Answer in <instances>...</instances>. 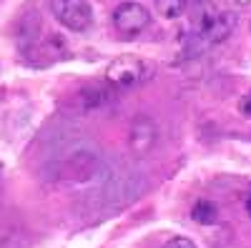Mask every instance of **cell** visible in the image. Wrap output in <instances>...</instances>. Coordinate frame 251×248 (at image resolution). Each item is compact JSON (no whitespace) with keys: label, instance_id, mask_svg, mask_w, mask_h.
<instances>
[{"label":"cell","instance_id":"obj_1","mask_svg":"<svg viewBox=\"0 0 251 248\" xmlns=\"http://www.w3.org/2000/svg\"><path fill=\"white\" fill-rule=\"evenodd\" d=\"M106 168H103V160L93 153V151H75L66 163H63V178H66L73 188L75 185H91L96 180L103 178Z\"/></svg>","mask_w":251,"mask_h":248},{"label":"cell","instance_id":"obj_2","mask_svg":"<svg viewBox=\"0 0 251 248\" xmlns=\"http://www.w3.org/2000/svg\"><path fill=\"white\" fill-rule=\"evenodd\" d=\"M149 75H151V66L143 58H136V55L116 58L106 68V83L113 88H136Z\"/></svg>","mask_w":251,"mask_h":248},{"label":"cell","instance_id":"obj_3","mask_svg":"<svg viewBox=\"0 0 251 248\" xmlns=\"http://www.w3.org/2000/svg\"><path fill=\"white\" fill-rule=\"evenodd\" d=\"M55 20L73 33H86L93 25V10L86 0H48Z\"/></svg>","mask_w":251,"mask_h":248},{"label":"cell","instance_id":"obj_4","mask_svg":"<svg viewBox=\"0 0 251 248\" xmlns=\"http://www.w3.org/2000/svg\"><path fill=\"white\" fill-rule=\"evenodd\" d=\"M151 25V13L141 3H121L113 10V28L123 38H136Z\"/></svg>","mask_w":251,"mask_h":248},{"label":"cell","instance_id":"obj_5","mask_svg":"<svg viewBox=\"0 0 251 248\" xmlns=\"http://www.w3.org/2000/svg\"><path fill=\"white\" fill-rule=\"evenodd\" d=\"M156 140H158V126L151 118L138 115L128 128V148H131V153H136V156L151 153L156 148Z\"/></svg>","mask_w":251,"mask_h":248},{"label":"cell","instance_id":"obj_6","mask_svg":"<svg viewBox=\"0 0 251 248\" xmlns=\"http://www.w3.org/2000/svg\"><path fill=\"white\" fill-rule=\"evenodd\" d=\"M239 25V15L236 13H214V18L201 28L199 35H194L196 40H201L203 45H211V43H224V40L231 38V33Z\"/></svg>","mask_w":251,"mask_h":248},{"label":"cell","instance_id":"obj_7","mask_svg":"<svg viewBox=\"0 0 251 248\" xmlns=\"http://www.w3.org/2000/svg\"><path fill=\"white\" fill-rule=\"evenodd\" d=\"M116 98V88L108 86L106 80L103 83H93V86H86L78 93V103L83 111H98V108H106L111 106Z\"/></svg>","mask_w":251,"mask_h":248},{"label":"cell","instance_id":"obj_8","mask_svg":"<svg viewBox=\"0 0 251 248\" xmlns=\"http://www.w3.org/2000/svg\"><path fill=\"white\" fill-rule=\"evenodd\" d=\"M188 5H191V0H156V10L166 18V20H178Z\"/></svg>","mask_w":251,"mask_h":248},{"label":"cell","instance_id":"obj_9","mask_svg":"<svg viewBox=\"0 0 251 248\" xmlns=\"http://www.w3.org/2000/svg\"><path fill=\"white\" fill-rule=\"evenodd\" d=\"M191 216H194L196 223H214L216 221V208L211 205V201H199L191 208Z\"/></svg>","mask_w":251,"mask_h":248},{"label":"cell","instance_id":"obj_10","mask_svg":"<svg viewBox=\"0 0 251 248\" xmlns=\"http://www.w3.org/2000/svg\"><path fill=\"white\" fill-rule=\"evenodd\" d=\"M163 248H199L191 238H186V236H174L163 243Z\"/></svg>","mask_w":251,"mask_h":248},{"label":"cell","instance_id":"obj_11","mask_svg":"<svg viewBox=\"0 0 251 248\" xmlns=\"http://www.w3.org/2000/svg\"><path fill=\"white\" fill-rule=\"evenodd\" d=\"M241 113L244 115H251V93L244 95V100H241Z\"/></svg>","mask_w":251,"mask_h":248},{"label":"cell","instance_id":"obj_12","mask_svg":"<svg viewBox=\"0 0 251 248\" xmlns=\"http://www.w3.org/2000/svg\"><path fill=\"white\" fill-rule=\"evenodd\" d=\"M246 211H249V216H251V196L246 198Z\"/></svg>","mask_w":251,"mask_h":248},{"label":"cell","instance_id":"obj_13","mask_svg":"<svg viewBox=\"0 0 251 248\" xmlns=\"http://www.w3.org/2000/svg\"><path fill=\"white\" fill-rule=\"evenodd\" d=\"M236 3H239V5H249V3H251V0H236Z\"/></svg>","mask_w":251,"mask_h":248}]
</instances>
